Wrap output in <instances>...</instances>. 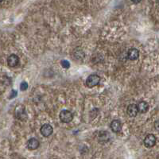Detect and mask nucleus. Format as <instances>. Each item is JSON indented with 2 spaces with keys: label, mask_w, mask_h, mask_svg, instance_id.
Returning a JSON list of instances; mask_svg holds the SVG:
<instances>
[{
  "label": "nucleus",
  "mask_w": 159,
  "mask_h": 159,
  "mask_svg": "<svg viewBox=\"0 0 159 159\" xmlns=\"http://www.w3.org/2000/svg\"><path fill=\"white\" fill-rule=\"evenodd\" d=\"M60 119L62 122H65V123H68V122H70L73 119V115L70 111H68V110H63L61 111L60 113Z\"/></svg>",
  "instance_id": "1"
},
{
  "label": "nucleus",
  "mask_w": 159,
  "mask_h": 159,
  "mask_svg": "<svg viewBox=\"0 0 159 159\" xmlns=\"http://www.w3.org/2000/svg\"><path fill=\"white\" fill-rule=\"evenodd\" d=\"M138 111L140 113H146L149 110V104L145 101H141L137 105Z\"/></svg>",
  "instance_id": "10"
},
{
  "label": "nucleus",
  "mask_w": 159,
  "mask_h": 159,
  "mask_svg": "<svg viewBox=\"0 0 159 159\" xmlns=\"http://www.w3.org/2000/svg\"><path fill=\"white\" fill-rule=\"evenodd\" d=\"M100 81V77L98 75L96 74H92L87 78L86 80V84L88 88H93L99 84Z\"/></svg>",
  "instance_id": "2"
},
{
  "label": "nucleus",
  "mask_w": 159,
  "mask_h": 159,
  "mask_svg": "<svg viewBox=\"0 0 159 159\" xmlns=\"http://www.w3.org/2000/svg\"><path fill=\"white\" fill-rule=\"evenodd\" d=\"M139 58V51L135 48H132L128 51V58L131 61H135Z\"/></svg>",
  "instance_id": "9"
},
{
  "label": "nucleus",
  "mask_w": 159,
  "mask_h": 159,
  "mask_svg": "<svg viewBox=\"0 0 159 159\" xmlns=\"http://www.w3.org/2000/svg\"><path fill=\"white\" fill-rule=\"evenodd\" d=\"M16 96H17V92H16V91H15V90H12V92H11V96H10V99L15 98V97Z\"/></svg>",
  "instance_id": "14"
},
{
  "label": "nucleus",
  "mask_w": 159,
  "mask_h": 159,
  "mask_svg": "<svg viewBox=\"0 0 159 159\" xmlns=\"http://www.w3.org/2000/svg\"><path fill=\"white\" fill-rule=\"evenodd\" d=\"M28 88V84L26 82H22L20 84L21 91H26Z\"/></svg>",
  "instance_id": "13"
},
{
  "label": "nucleus",
  "mask_w": 159,
  "mask_h": 159,
  "mask_svg": "<svg viewBox=\"0 0 159 159\" xmlns=\"http://www.w3.org/2000/svg\"><path fill=\"white\" fill-rule=\"evenodd\" d=\"M154 127H155L156 130H158V121H155V122H154Z\"/></svg>",
  "instance_id": "15"
},
{
  "label": "nucleus",
  "mask_w": 159,
  "mask_h": 159,
  "mask_svg": "<svg viewBox=\"0 0 159 159\" xmlns=\"http://www.w3.org/2000/svg\"><path fill=\"white\" fill-rule=\"evenodd\" d=\"M127 115L130 117H135L138 115L139 111H138L137 105L135 104H130L127 107Z\"/></svg>",
  "instance_id": "6"
},
{
  "label": "nucleus",
  "mask_w": 159,
  "mask_h": 159,
  "mask_svg": "<svg viewBox=\"0 0 159 159\" xmlns=\"http://www.w3.org/2000/svg\"><path fill=\"white\" fill-rule=\"evenodd\" d=\"M39 145H40L39 141L37 139H35V138H32V139H30V140L28 141L27 147L30 150H36V149L38 148Z\"/></svg>",
  "instance_id": "8"
},
{
  "label": "nucleus",
  "mask_w": 159,
  "mask_h": 159,
  "mask_svg": "<svg viewBox=\"0 0 159 159\" xmlns=\"http://www.w3.org/2000/svg\"><path fill=\"white\" fill-rule=\"evenodd\" d=\"M7 64L10 67H15L19 64V58L15 54H11L7 58Z\"/></svg>",
  "instance_id": "5"
},
{
  "label": "nucleus",
  "mask_w": 159,
  "mask_h": 159,
  "mask_svg": "<svg viewBox=\"0 0 159 159\" xmlns=\"http://www.w3.org/2000/svg\"><path fill=\"white\" fill-rule=\"evenodd\" d=\"M156 141H157V139H156L155 135H152V134L148 135L144 139L145 146H146L147 148H151V147L155 146Z\"/></svg>",
  "instance_id": "3"
},
{
  "label": "nucleus",
  "mask_w": 159,
  "mask_h": 159,
  "mask_svg": "<svg viewBox=\"0 0 159 159\" xmlns=\"http://www.w3.org/2000/svg\"><path fill=\"white\" fill-rule=\"evenodd\" d=\"M131 1L134 2V3L137 4V3H139L142 0H131Z\"/></svg>",
  "instance_id": "16"
},
{
  "label": "nucleus",
  "mask_w": 159,
  "mask_h": 159,
  "mask_svg": "<svg viewBox=\"0 0 159 159\" xmlns=\"http://www.w3.org/2000/svg\"><path fill=\"white\" fill-rule=\"evenodd\" d=\"M16 116L18 118L25 120L26 118V113L25 109H20V107H19V110L16 109Z\"/></svg>",
  "instance_id": "11"
},
{
  "label": "nucleus",
  "mask_w": 159,
  "mask_h": 159,
  "mask_svg": "<svg viewBox=\"0 0 159 159\" xmlns=\"http://www.w3.org/2000/svg\"><path fill=\"white\" fill-rule=\"evenodd\" d=\"M2 1H3V0H0V2H2Z\"/></svg>",
  "instance_id": "17"
},
{
  "label": "nucleus",
  "mask_w": 159,
  "mask_h": 159,
  "mask_svg": "<svg viewBox=\"0 0 159 159\" xmlns=\"http://www.w3.org/2000/svg\"><path fill=\"white\" fill-rule=\"evenodd\" d=\"M61 65H62V67L65 68V69H69V67H70V63H69L68 61H66V60H63V61H61Z\"/></svg>",
  "instance_id": "12"
},
{
  "label": "nucleus",
  "mask_w": 159,
  "mask_h": 159,
  "mask_svg": "<svg viewBox=\"0 0 159 159\" xmlns=\"http://www.w3.org/2000/svg\"><path fill=\"white\" fill-rule=\"evenodd\" d=\"M111 129L112 130L113 132L115 133H118L122 130V124L121 122L118 119H115L111 122Z\"/></svg>",
  "instance_id": "7"
},
{
  "label": "nucleus",
  "mask_w": 159,
  "mask_h": 159,
  "mask_svg": "<svg viewBox=\"0 0 159 159\" xmlns=\"http://www.w3.org/2000/svg\"><path fill=\"white\" fill-rule=\"evenodd\" d=\"M53 132H54V128L49 124L45 123L41 126V133L44 137H49V136L52 135Z\"/></svg>",
  "instance_id": "4"
}]
</instances>
